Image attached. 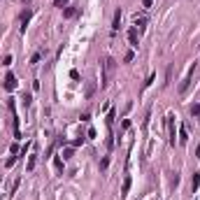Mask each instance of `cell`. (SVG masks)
Returning a JSON list of instances; mask_svg holds the SVG:
<instances>
[{"mask_svg":"<svg viewBox=\"0 0 200 200\" xmlns=\"http://www.w3.org/2000/svg\"><path fill=\"white\" fill-rule=\"evenodd\" d=\"M114 70H116V61H114L112 56L105 58V65H103V81H100L103 86L109 84V79H112V75H114Z\"/></svg>","mask_w":200,"mask_h":200,"instance_id":"obj_1","label":"cell"},{"mask_svg":"<svg viewBox=\"0 0 200 200\" xmlns=\"http://www.w3.org/2000/svg\"><path fill=\"white\" fill-rule=\"evenodd\" d=\"M193 72H196V63H193V65L189 68L186 77L181 79V84H179V93H181V96H184V93H186V89H189V84H191V77H193Z\"/></svg>","mask_w":200,"mask_h":200,"instance_id":"obj_2","label":"cell"},{"mask_svg":"<svg viewBox=\"0 0 200 200\" xmlns=\"http://www.w3.org/2000/svg\"><path fill=\"white\" fill-rule=\"evenodd\" d=\"M165 123H168V133H170V144L175 147V116L168 114L165 116Z\"/></svg>","mask_w":200,"mask_h":200,"instance_id":"obj_3","label":"cell"},{"mask_svg":"<svg viewBox=\"0 0 200 200\" xmlns=\"http://www.w3.org/2000/svg\"><path fill=\"white\" fill-rule=\"evenodd\" d=\"M9 109H12V116H14V135L21 137V131H19V116H16V107H14V98L9 100Z\"/></svg>","mask_w":200,"mask_h":200,"instance_id":"obj_4","label":"cell"},{"mask_svg":"<svg viewBox=\"0 0 200 200\" xmlns=\"http://www.w3.org/2000/svg\"><path fill=\"white\" fill-rule=\"evenodd\" d=\"M3 86H5V89H7V91L12 93V91L16 89V77H14L12 72H7V77H5V84H3Z\"/></svg>","mask_w":200,"mask_h":200,"instance_id":"obj_5","label":"cell"},{"mask_svg":"<svg viewBox=\"0 0 200 200\" xmlns=\"http://www.w3.org/2000/svg\"><path fill=\"white\" fill-rule=\"evenodd\" d=\"M133 26H135V31H137V28L142 31V28L147 26V16H144V14H140V16L135 14V16H133Z\"/></svg>","mask_w":200,"mask_h":200,"instance_id":"obj_6","label":"cell"},{"mask_svg":"<svg viewBox=\"0 0 200 200\" xmlns=\"http://www.w3.org/2000/svg\"><path fill=\"white\" fill-rule=\"evenodd\" d=\"M31 16H33L31 9H26V12L21 14V31H23V33H26V26H28V21H31Z\"/></svg>","mask_w":200,"mask_h":200,"instance_id":"obj_7","label":"cell"},{"mask_svg":"<svg viewBox=\"0 0 200 200\" xmlns=\"http://www.w3.org/2000/svg\"><path fill=\"white\" fill-rule=\"evenodd\" d=\"M128 42H131V47H137V42H140L137 31H135V28H131V31H128Z\"/></svg>","mask_w":200,"mask_h":200,"instance_id":"obj_8","label":"cell"},{"mask_svg":"<svg viewBox=\"0 0 200 200\" xmlns=\"http://www.w3.org/2000/svg\"><path fill=\"white\" fill-rule=\"evenodd\" d=\"M119 26H121V9H116L114 19H112V31H119Z\"/></svg>","mask_w":200,"mask_h":200,"instance_id":"obj_9","label":"cell"},{"mask_svg":"<svg viewBox=\"0 0 200 200\" xmlns=\"http://www.w3.org/2000/svg\"><path fill=\"white\" fill-rule=\"evenodd\" d=\"M177 142H179L181 147L189 142V135H186V128H184V126H179V137H177Z\"/></svg>","mask_w":200,"mask_h":200,"instance_id":"obj_10","label":"cell"},{"mask_svg":"<svg viewBox=\"0 0 200 200\" xmlns=\"http://www.w3.org/2000/svg\"><path fill=\"white\" fill-rule=\"evenodd\" d=\"M198 186H200V172H193V179H191V191L196 193V191H198Z\"/></svg>","mask_w":200,"mask_h":200,"instance_id":"obj_11","label":"cell"},{"mask_svg":"<svg viewBox=\"0 0 200 200\" xmlns=\"http://www.w3.org/2000/svg\"><path fill=\"white\" fill-rule=\"evenodd\" d=\"M63 16H65V19H72V16H77V7H65V9H63Z\"/></svg>","mask_w":200,"mask_h":200,"instance_id":"obj_12","label":"cell"},{"mask_svg":"<svg viewBox=\"0 0 200 200\" xmlns=\"http://www.w3.org/2000/svg\"><path fill=\"white\" fill-rule=\"evenodd\" d=\"M35 163H37V156H31V158H28V165H26V172H33V170H35Z\"/></svg>","mask_w":200,"mask_h":200,"instance_id":"obj_13","label":"cell"},{"mask_svg":"<svg viewBox=\"0 0 200 200\" xmlns=\"http://www.w3.org/2000/svg\"><path fill=\"white\" fill-rule=\"evenodd\" d=\"M131 184H133V181H131V177H126V179H123V186H121V196H126V193L131 191Z\"/></svg>","mask_w":200,"mask_h":200,"instance_id":"obj_14","label":"cell"},{"mask_svg":"<svg viewBox=\"0 0 200 200\" xmlns=\"http://www.w3.org/2000/svg\"><path fill=\"white\" fill-rule=\"evenodd\" d=\"M189 112H191V114H193V116H198V119H200V103H193Z\"/></svg>","mask_w":200,"mask_h":200,"instance_id":"obj_15","label":"cell"},{"mask_svg":"<svg viewBox=\"0 0 200 200\" xmlns=\"http://www.w3.org/2000/svg\"><path fill=\"white\" fill-rule=\"evenodd\" d=\"M72 154H75V151H72V147H65V149H63V161H68V158H72Z\"/></svg>","mask_w":200,"mask_h":200,"instance_id":"obj_16","label":"cell"},{"mask_svg":"<svg viewBox=\"0 0 200 200\" xmlns=\"http://www.w3.org/2000/svg\"><path fill=\"white\" fill-rule=\"evenodd\" d=\"M107 165H109V158H103L100 161V170H107Z\"/></svg>","mask_w":200,"mask_h":200,"instance_id":"obj_17","label":"cell"},{"mask_svg":"<svg viewBox=\"0 0 200 200\" xmlns=\"http://www.w3.org/2000/svg\"><path fill=\"white\" fill-rule=\"evenodd\" d=\"M40 63V54H33V58H31V65H37Z\"/></svg>","mask_w":200,"mask_h":200,"instance_id":"obj_18","label":"cell"},{"mask_svg":"<svg viewBox=\"0 0 200 200\" xmlns=\"http://www.w3.org/2000/svg\"><path fill=\"white\" fill-rule=\"evenodd\" d=\"M54 5H56V7H65L68 0H54Z\"/></svg>","mask_w":200,"mask_h":200,"instance_id":"obj_19","label":"cell"},{"mask_svg":"<svg viewBox=\"0 0 200 200\" xmlns=\"http://www.w3.org/2000/svg\"><path fill=\"white\" fill-rule=\"evenodd\" d=\"M154 79H156V75H149V79L144 81V86H151V84H154Z\"/></svg>","mask_w":200,"mask_h":200,"instance_id":"obj_20","label":"cell"},{"mask_svg":"<svg viewBox=\"0 0 200 200\" xmlns=\"http://www.w3.org/2000/svg\"><path fill=\"white\" fill-rule=\"evenodd\" d=\"M31 103H33V98H31V96H23V105H26V107H28Z\"/></svg>","mask_w":200,"mask_h":200,"instance_id":"obj_21","label":"cell"},{"mask_svg":"<svg viewBox=\"0 0 200 200\" xmlns=\"http://www.w3.org/2000/svg\"><path fill=\"white\" fill-rule=\"evenodd\" d=\"M133 58H135V54H133V51H128V54H126V63H131Z\"/></svg>","mask_w":200,"mask_h":200,"instance_id":"obj_22","label":"cell"},{"mask_svg":"<svg viewBox=\"0 0 200 200\" xmlns=\"http://www.w3.org/2000/svg\"><path fill=\"white\" fill-rule=\"evenodd\" d=\"M81 142H84V137H77V140H72V147H79Z\"/></svg>","mask_w":200,"mask_h":200,"instance_id":"obj_23","label":"cell"},{"mask_svg":"<svg viewBox=\"0 0 200 200\" xmlns=\"http://www.w3.org/2000/svg\"><path fill=\"white\" fill-rule=\"evenodd\" d=\"M151 3H154V0H142V5H144V9H149V7H151Z\"/></svg>","mask_w":200,"mask_h":200,"instance_id":"obj_24","label":"cell"},{"mask_svg":"<svg viewBox=\"0 0 200 200\" xmlns=\"http://www.w3.org/2000/svg\"><path fill=\"white\" fill-rule=\"evenodd\" d=\"M196 156L200 158V147H196Z\"/></svg>","mask_w":200,"mask_h":200,"instance_id":"obj_25","label":"cell"},{"mask_svg":"<svg viewBox=\"0 0 200 200\" xmlns=\"http://www.w3.org/2000/svg\"><path fill=\"white\" fill-rule=\"evenodd\" d=\"M23 3H31V0H23Z\"/></svg>","mask_w":200,"mask_h":200,"instance_id":"obj_26","label":"cell"}]
</instances>
